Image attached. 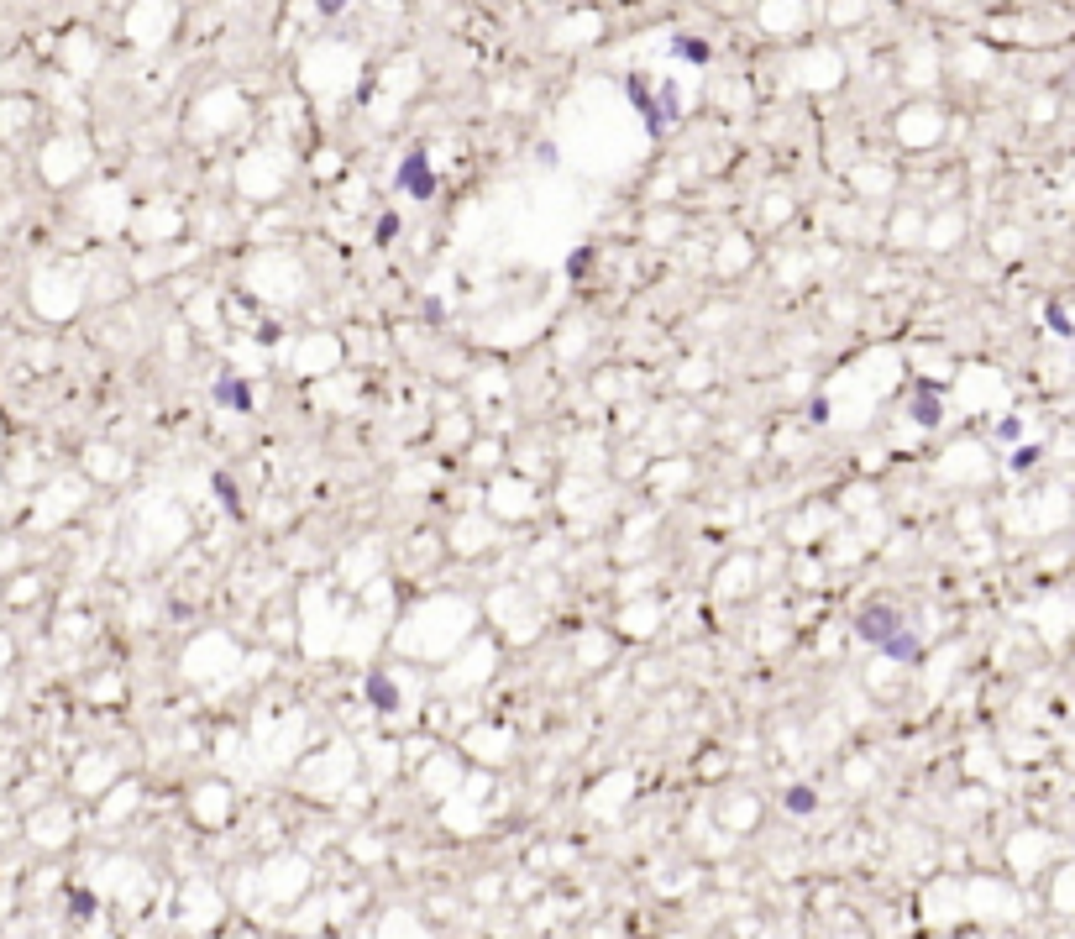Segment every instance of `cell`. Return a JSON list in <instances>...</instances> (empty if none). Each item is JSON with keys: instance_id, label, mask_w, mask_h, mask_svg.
I'll return each mask as SVG.
<instances>
[{"instance_id": "obj_1", "label": "cell", "mask_w": 1075, "mask_h": 939, "mask_svg": "<svg viewBox=\"0 0 1075 939\" xmlns=\"http://www.w3.org/2000/svg\"><path fill=\"white\" fill-rule=\"evenodd\" d=\"M855 635H860L866 646L897 656V661H918V656H923L918 635L907 630V619L897 614V609H887V604H866V609H860V619H855Z\"/></svg>"}, {"instance_id": "obj_2", "label": "cell", "mask_w": 1075, "mask_h": 939, "mask_svg": "<svg viewBox=\"0 0 1075 939\" xmlns=\"http://www.w3.org/2000/svg\"><path fill=\"white\" fill-rule=\"evenodd\" d=\"M399 189H404L409 200H431V194H436V174H431V158H425V153H409V158L399 163Z\"/></svg>"}, {"instance_id": "obj_3", "label": "cell", "mask_w": 1075, "mask_h": 939, "mask_svg": "<svg viewBox=\"0 0 1075 939\" xmlns=\"http://www.w3.org/2000/svg\"><path fill=\"white\" fill-rule=\"evenodd\" d=\"M682 116V90L667 79V84H656V95H651V111H645V126L651 131H667L672 121Z\"/></svg>"}, {"instance_id": "obj_4", "label": "cell", "mask_w": 1075, "mask_h": 939, "mask_svg": "<svg viewBox=\"0 0 1075 939\" xmlns=\"http://www.w3.org/2000/svg\"><path fill=\"white\" fill-rule=\"evenodd\" d=\"M216 399H221L226 410H236V414H252V389H247L241 378H231V373L216 378Z\"/></svg>"}, {"instance_id": "obj_5", "label": "cell", "mask_w": 1075, "mask_h": 939, "mask_svg": "<svg viewBox=\"0 0 1075 939\" xmlns=\"http://www.w3.org/2000/svg\"><path fill=\"white\" fill-rule=\"evenodd\" d=\"M907 410H913V420H918L923 430H934V425L945 420V410H939V383H923V389H918V399H913Z\"/></svg>"}, {"instance_id": "obj_6", "label": "cell", "mask_w": 1075, "mask_h": 939, "mask_svg": "<svg viewBox=\"0 0 1075 939\" xmlns=\"http://www.w3.org/2000/svg\"><path fill=\"white\" fill-rule=\"evenodd\" d=\"M368 698H373V708H394L399 704V688L383 677V672H373V677H368Z\"/></svg>"}, {"instance_id": "obj_7", "label": "cell", "mask_w": 1075, "mask_h": 939, "mask_svg": "<svg viewBox=\"0 0 1075 939\" xmlns=\"http://www.w3.org/2000/svg\"><path fill=\"white\" fill-rule=\"evenodd\" d=\"M672 59H682V63H708V43H703V37H672Z\"/></svg>"}, {"instance_id": "obj_8", "label": "cell", "mask_w": 1075, "mask_h": 939, "mask_svg": "<svg viewBox=\"0 0 1075 939\" xmlns=\"http://www.w3.org/2000/svg\"><path fill=\"white\" fill-rule=\"evenodd\" d=\"M624 95H629V106H635L640 116L651 111V84H645V74H629V79H624Z\"/></svg>"}, {"instance_id": "obj_9", "label": "cell", "mask_w": 1075, "mask_h": 939, "mask_svg": "<svg viewBox=\"0 0 1075 939\" xmlns=\"http://www.w3.org/2000/svg\"><path fill=\"white\" fill-rule=\"evenodd\" d=\"M813 809H818V793H808V787L787 793V814H813Z\"/></svg>"}, {"instance_id": "obj_10", "label": "cell", "mask_w": 1075, "mask_h": 939, "mask_svg": "<svg viewBox=\"0 0 1075 939\" xmlns=\"http://www.w3.org/2000/svg\"><path fill=\"white\" fill-rule=\"evenodd\" d=\"M1044 315H1049V331H1055V336H1071V315H1065V304H1060V299H1055Z\"/></svg>"}, {"instance_id": "obj_11", "label": "cell", "mask_w": 1075, "mask_h": 939, "mask_svg": "<svg viewBox=\"0 0 1075 939\" xmlns=\"http://www.w3.org/2000/svg\"><path fill=\"white\" fill-rule=\"evenodd\" d=\"M68 908L84 919V913H95V897H90V892H74V897H68Z\"/></svg>"}, {"instance_id": "obj_12", "label": "cell", "mask_w": 1075, "mask_h": 939, "mask_svg": "<svg viewBox=\"0 0 1075 939\" xmlns=\"http://www.w3.org/2000/svg\"><path fill=\"white\" fill-rule=\"evenodd\" d=\"M315 11H320V16H341V11H346V0H315Z\"/></svg>"}, {"instance_id": "obj_13", "label": "cell", "mask_w": 1075, "mask_h": 939, "mask_svg": "<svg viewBox=\"0 0 1075 939\" xmlns=\"http://www.w3.org/2000/svg\"><path fill=\"white\" fill-rule=\"evenodd\" d=\"M216 493H221V504H226V509H236V493H231L226 477H216Z\"/></svg>"}, {"instance_id": "obj_14", "label": "cell", "mask_w": 1075, "mask_h": 939, "mask_svg": "<svg viewBox=\"0 0 1075 939\" xmlns=\"http://www.w3.org/2000/svg\"><path fill=\"white\" fill-rule=\"evenodd\" d=\"M394 232H399V216H383V221H378V241H389Z\"/></svg>"}]
</instances>
